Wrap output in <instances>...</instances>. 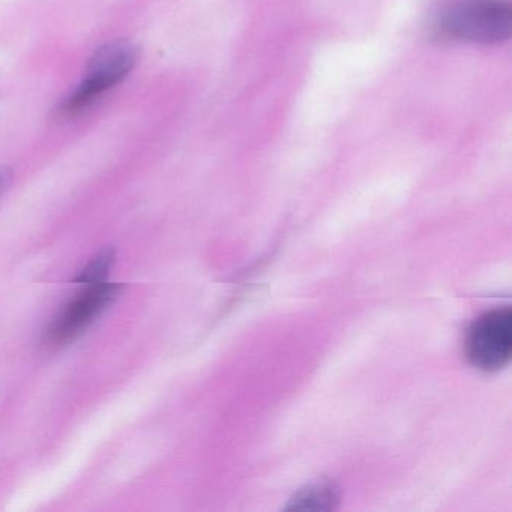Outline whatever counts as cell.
Here are the masks:
<instances>
[{
    "label": "cell",
    "mask_w": 512,
    "mask_h": 512,
    "mask_svg": "<svg viewBox=\"0 0 512 512\" xmlns=\"http://www.w3.org/2000/svg\"><path fill=\"white\" fill-rule=\"evenodd\" d=\"M433 29L440 37L491 46L511 37L508 0H443L434 10Z\"/></svg>",
    "instance_id": "6da1fadb"
},
{
    "label": "cell",
    "mask_w": 512,
    "mask_h": 512,
    "mask_svg": "<svg viewBox=\"0 0 512 512\" xmlns=\"http://www.w3.org/2000/svg\"><path fill=\"white\" fill-rule=\"evenodd\" d=\"M140 50L130 41H115L101 47L92 56L76 91L67 98L62 113L79 115L101 97L124 82L139 62Z\"/></svg>",
    "instance_id": "7a4b0ae2"
},
{
    "label": "cell",
    "mask_w": 512,
    "mask_h": 512,
    "mask_svg": "<svg viewBox=\"0 0 512 512\" xmlns=\"http://www.w3.org/2000/svg\"><path fill=\"white\" fill-rule=\"evenodd\" d=\"M119 290L121 287L107 281L85 284L53 317L44 334L47 346H65L80 337L113 304Z\"/></svg>",
    "instance_id": "3957f363"
},
{
    "label": "cell",
    "mask_w": 512,
    "mask_h": 512,
    "mask_svg": "<svg viewBox=\"0 0 512 512\" xmlns=\"http://www.w3.org/2000/svg\"><path fill=\"white\" fill-rule=\"evenodd\" d=\"M469 361L482 371H496L508 364L512 355V314L509 308H497L470 326L466 337Z\"/></svg>",
    "instance_id": "277c9868"
},
{
    "label": "cell",
    "mask_w": 512,
    "mask_h": 512,
    "mask_svg": "<svg viewBox=\"0 0 512 512\" xmlns=\"http://www.w3.org/2000/svg\"><path fill=\"white\" fill-rule=\"evenodd\" d=\"M337 499L335 490L331 485H314V487L305 488L293 500L292 508L296 509H323L331 508L332 502Z\"/></svg>",
    "instance_id": "5b68a950"
},
{
    "label": "cell",
    "mask_w": 512,
    "mask_h": 512,
    "mask_svg": "<svg viewBox=\"0 0 512 512\" xmlns=\"http://www.w3.org/2000/svg\"><path fill=\"white\" fill-rule=\"evenodd\" d=\"M113 263H115V250L107 248V250L101 251L94 259L89 260L88 265L80 272L79 278L76 280L77 283L89 284L106 281Z\"/></svg>",
    "instance_id": "8992f818"
},
{
    "label": "cell",
    "mask_w": 512,
    "mask_h": 512,
    "mask_svg": "<svg viewBox=\"0 0 512 512\" xmlns=\"http://www.w3.org/2000/svg\"><path fill=\"white\" fill-rule=\"evenodd\" d=\"M11 181V172L5 167H0V196L7 190L8 185Z\"/></svg>",
    "instance_id": "52a82bcc"
}]
</instances>
